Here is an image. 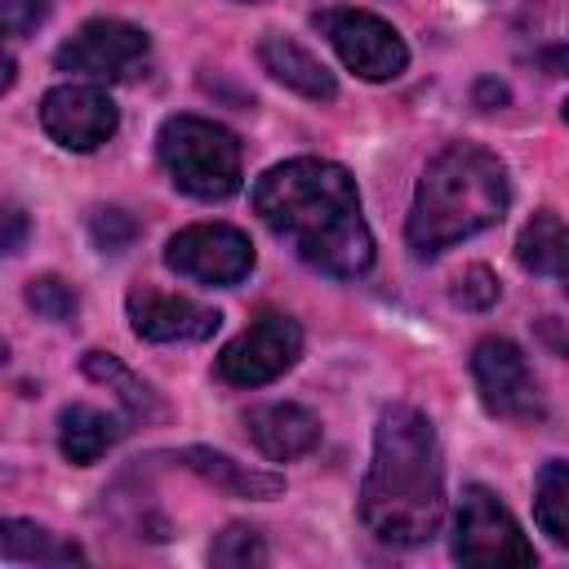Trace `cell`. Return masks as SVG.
I'll return each instance as SVG.
<instances>
[{
    "label": "cell",
    "mask_w": 569,
    "mask_h": 569,
    "mask_svg": "<svg viewBox=\"0 0 569 569\" xmlns=\"http://www.w3.org/2000/svg\"><path fill=\"white\" fill-rule=\"evenodd\" d=\"M129 325L147 342H204L218 329V311L200 307L178 293H156V289H133L129 293Z\"/></svg>",
    "instance_id": "cell-12"
},
{
    "label": "cell",
    "mask_w": 569,
    "mask_h": 569,
    "mask_svg": "<svg viewBox=\"0 0 569 569\" xmlns=\"http://www.w3.org/2000/svg\"><path fill=\"white\" fill-rule=\"evenodd\" d=\"M0 560L9 565H76L84 551L71 538H58L53 529L36 520H0Z\"/></svg>",
    "instance_id": "cell-17"
},
{
    "label": "cell",
    "mask_w": 569,
    "mask_h": 569,
    "mask_svg": "<svg viewBox=\"0 0 569 569\" xmlns=\"http://www.w3.org/2000/svg\"><path fill=\"white\" fill-rule=\"evenodd\" d=\"M453 302H462V307H471V311L493 307V302H498V276H493L489 267H467V271L458 276V284H453Z\"/></svg>",
    "instance_id": "cell-23"
},
{
    "label": "cell",
    "mask_w": 569,
    "mask_h": 569,
    "mask_svg": "<svg viewBox=\"0 0 569 569\" xmlns=\"http://www.w3.org/2000/svg\"><path fill=\"white\" fill-rule=\"evenodd\" d=\"M27 307L36 316H44V320H71L76 307H80V298H76V289L62 276H36L27 284Z\"/></svg>",
    "instance_id": "cell-22"
},
{
    "label": "cell",
    "mask_w": 569,
    "mask_h": 569,
    "mask_svg": "<svg viewBox=\"0 0 569 569\" xmlns=\"http://www.w3.org/2000/svg\"><path fill=\"white\" fill-rule=\"evenodd\" d=\"M84 373H89V378H98V382H111V387H116V396L129 405V413H133V418H151V413H160V405H156L151 387H147L142 378H133L116 356H107V351H89V356H84Z\"/></svg>",
    "instance_id": "cell-19"
},
{
    "label": "cell",
    "mask_w": 569,
    "mask_h": 569,
    "mask_svg": "<svg viewBox=\"0 0 569 569\" xmlns=\"http://www.w3.org/2000/svg\"><path fill=\"white\" fill-rule=\"evenodd\" d=\"M89 231H93V240H98V249H107V253H120L129 240H133V218L124 213V209H98L93 218H89Z\"/></svg>",
    "instance_id": "cell-24"
},
{
    "label": "cell",
    "mask_w": 569,
    "mask_h": 569,
    "mask_svg": "<svg viewBox=\"0 0 569 569\" xmlns=\"http://www.w3.org/2000/svg\"><path fill=\"white\" fill-rule=\"evenodd\" d=\"M244 4H258V0H244Z\"/></svg>",
    "instance_id": "cell-28"
},
{
    "label": "cell",
    "mask_w": 569,
    "mask_h": 569,
    "mask_svg": "<svg viewBox=\"0 0 569 569\" xmlns=\"http://www.w3.org/2000/svg\"><path fill=\"white\" fill-rule=\"evenodd\" d=\"M258 218L325 276H360L373 262V236L360 218L356 178L320 156L267 169L253 187Z\"/></svg>",
    "instance_id": "cell-1"
},
{
    "label": "cell",
    "mask_w": 569,
    "mask_h": 569,
    "mask_svg": "<svg viewBox=\"0 0 569 569\" xmlns=\"http://www.w3.org/2000/svg\"><path fill=\"white\" fill-rule=\"evenodd\" d=\"M31 236V222L22 209H0V253H18Z\"/></svg>",
    "instance_id": "cell-26"
},
{
    "label": "cell",
    "mask_w": 569,
    "mask_h": 569,
    "mask_svg": "<svg viewBox=\"0 0 569 569\" xmlns=\"http://www.w3.org/2000/svg\"><path fill=\"white\" fill-rule=\"evenodd\" d=\"M164 262L200 284H240L253 271V244L227 222H196L169 240Z\"/></svg>",
    "instance_id": "cell-9"
},
{
    "label": "cell",
    "mask_w": 569,
    "mask_h": 569,
    "mask_svg": "<svg viewBox=\"0 0 569 569\" xmlns=\"http://www.w3.org/2000/svg\"><path fill=\"white\" fill-rule=\"evenodd\" d=\"M244 431H249V440H253L267 458H276V462L302 458V453H311L316 440H320L316 413L302 409V405H289V400L249 409V413H244Z\"/></svg>",
    "instance_id": "cell-13"
},
{
    "label": "cell",
    "mask_w": 569,
    "mask_h": 569,
    "mask_svg": "<svg viewBox=\"0 0 569 569\" xmlns=\"http://www.w3.org/2000/svg\"><path fill=\"white\" fill-rule=\"evenodd\" d=\"M360 520L378 542L418 547L440 533L445 520V467L431 422L391 405L373 431V462L360 485Z\"/></svg>",
    "instance_id": "cell-2"
},
{
    "label": "cell",
    "mask_w": 569,
    "mask_h": 569,
    "mask_svg": "<svg viewBox=\"0 0 569 569\" xmlns=\"http://www.w3.org/2000/svg\"><path fill=\"white\" fill-rule=\"evenodd\" d=\"M538 525L551 533V542H569V467L551 458L538 476Z\"/></svg>",
    "instance_id": "cell-20"
},
{
    "label": "cell",
    "mask_w": 569,
    "mask_h": 569,
    "mask_svg": "<svg viewBox=\"0 0 569 569\" xmlns=\"http://www.w3.org/2000/svg\"><path fill=\"white\" fill-rule=\"evenodd\" d=\"M258 62H262V71H271L284 89H293V93H302V98H316V102L338 98L333 71H329L316 53H307L298 40H289V36H280V31H267V36L258 40Z\"/></svg>",
    "instance_id": "cell-14"
},
{
    "label": "cell",
    "mask_w": 569,
    "mask_h": 569,
    "mask_svg": "<svg viewBox=\"0 0 569 569\" xmlns=\"http://www.w3.org/2000/svg\"><path fill=\"white\" fill-rule=\"evenodd\" d=\"M49 0H0V36H27L44 22Z\"/></svg>",
    "instance_id": "cell-25"
},
{
    "label": "cell",
    "mask_w": 569,
    "mask_h": 569,
    "mask_svg": "<svg viewBox=\"0 0 569 569\" xmlns=\"http://www.w3.org/2000/svg\"><path fill=\"white\" fill-rule=\"evenodd\" d=\"M169 182L196 200H227L240 187V142L213 120L169 116L156 133Z\"/></svg>",
    "instance_id": "cell-4"
},
{
    "label": "cell",
    "mask_w": 569,
    "mask_h": 569,
    "mask_svg": "<svg viewBox=\"0 0 569 569\" xmlns=\"http://www.w3.org/2000/svg\"><path fill=\"white\" fill-rule=\"evenodd\" d=\"M471 373H476V387H480V400L489 413H498L507 422H542L547 418L542 387H538L525 351L511 338H480L471 351Z\"/></svg>",
    "instance_id": "cell-6"
},
{
    "label": "cell",
    "mask_w": 569,
    "mask_h": 569,
    "mask_svg": "<svg viewBox=\"0 0 569 569\" xmlns=\"http://www.w3.org/2000/svg\"><path fill=\"white\" fill-rule=\"evenodd\" d=\"M178 458H182L187 471L204 476L209 485H218V489H227V493H236V498H276V493L284 489L280 476H271V471H253V467H244V462H236V458H227V453L200 449V445L182 449Z\"/></svg>",
    "instance_id": "cell-16"
},
{
    "label": "cell",
    "mask_w": 569,
    "mask_h": 569,
    "mask_svg": "<svg viewBox=\"0 0 569 569\" xmlns=\"http://www.w3.org/2000/svg\"><path fill=\"white\" fill-rule=\"evenodd\" d=\"M147 36L133 22L120 18H89L84 27H76L71 40L58 44L53 62L58 71H80L93 80H120L129 76L138 62H147Z\"/></svg>",
    "instance_id": "cell-10"
},
{
    "label": "cell",
    "mask_w": 569,
    "mask_h": 569,
    "mask_svg": "<svg viewBox=\"0 0 569 569\" xmlns=\"http://www.w3.org/2000/svg\"><path fill=\"white\" fill-rule=\"evenodd\" d=\"M13 80H18V62H13V53H9V49H0V93H9V89H13Z\"/></svg>",
    "instance_id": "cell-27"
},
{
    "label": "cell",
    "mask_w": 569,
    "mask_h": 569,
    "mask_svg": "<svg viewBox=\"0 0 569 569\" xmlns=\"http://www.w3.org/2000/svg\"><path fill=\"white\" fill-rule=\"evenodd\" d=\"M507 200H511V182H507L502 160L489 156L485 147L453 142L427 164V173L413 191L405 240L418 258H431V253L493 227L507 213Z\"/></svg>",
    "instance_id": "cell-3"
},
{
    "label": "cell",
    "mask_w": 569,
    "mask_h": 569,
    "mask_svg": "<svg viewBox=\"0 0 569 569\" xmlns=\"http://www.w3.org/2000/svg\"><path fill=\"white\" fill-rule=\"evenodd\" d=\"M120 436H124V422H120L116 413L93 409V405H71V409H62V418H58V449H62V458L76 462V467L98 462Z\"/></svg>",
    "instance_id": "cell-15"
},
{
    "label": "cell",
    "mask_w": 569,
    "mask_h": 569,
    "mask_svg": "<svg viewBox=\"0 0 569 569\" xmlns=\"http://www.w3.org/2000/svg\"><path fill=\"white\" fill-rule=\"evenodd\" d=\"M40 124L58 147L93 151L116 133L120 111L98 84H58L40 102Z\"/></svg>",
    "instance_id": "cell-11"
},
{
    "label": "cell",
    "mask_w": 569,
    "mask_h": 569,
    "mask_svg": "<svg viewBox=\"0 0 569 569\" xmlns=\"http://www.w3.org/2000/svg\"><path fill=\"white\" fill-rule=\"evenodd\" d=\"M302 351V329L289 316L262 311L249 329H240L222 351H218V378L231 387H262L280 378Z\"/></svg>",
    "instance_id": "cell-8"
},
{
    "label": "cell",
    "mask_w": 569,
    "mask_h": 569,
    "mask_svg": "<svg viewBox=\"0 0 569 569\" xmlns=\"http://www.w3.org/2000/svg\"><path fill=\"white\" fill-rule=\"evenodd\" d=\"M209 560L222 565V569H249V565H262V560H267V547H262V538H258L253 529L231 525V529H222V533L213 538Z\"/></svg>",
    "instance_id": "cell-21"
},
{
    "label": "cell",
    "mask_w": 569,
    "mask_h": 569,
    "mask_svg": "<svg viewBox=\"0 0 569 569\" xmlns=\"http://www.w3.org/2000/svg\"><path fill=\"white\" fill-rule=\"evenodd\" d=\"M316 31L338 49V58L360 76V80H396L409 62V49L391 22L365 9H325L311 18Z\"/></svg>",
    "instance_id": "cell-7"
},
{
    "label": "cell",
    "mask_w": 569,
    "mask_h": 569,
    "mask_svg": "<svg viewBox=\"0 0 569 569\" xmlns=\"http://www.w3.org/2000/svg\"><path fill=\"white\" fill-rule=\"evenodd\" d=\"M520 262L529 267V271H538V276H565V253H569V236H565V222H560V213H551V209H542V213H533L529 222H525V231H520Z\"/></svg>",
    "instance_id": "cell-18"
},
{
    "label": "cell",
    "mask_w": 569,
    "mask_h": 569,
    "mask_svg": "<svg viewBox=\"0 0 569 569\" xmlns=\"http://www.w3.org/2000/svg\"><path fill=\"white\" fill-rule=\"evenodd\" d=\"M453 560L476 565V569L533 565V547L525 542L520 525L485 485H471L462 493V507L453 520Z\"/></svg>",
    "instance_id": "cell-5"
}]
</instances>
